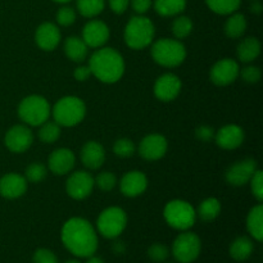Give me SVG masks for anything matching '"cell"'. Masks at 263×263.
<instances>
[{
	"label": "cell",
	"instance_id": "cell-15",
	"mask_svg": "<svg viewBox=\"0 0 263 263\" xmlns=\"http://www.w3.org/2000/svg\"><path fill=\"white\" fill-rule=\"evenodd\" d=\"M180 91H181V81L174 73L162 74L154 84V95L162 102H171L176 99Z\"/></svg>",
	"mask_w": 263,
	"mask_h": 263
},
{
	"label": "cell",
	"instance_id": "cell-28",
	"mask_svg": "<svg viewBox=\"0 0 263 263\" xmlns=\"http://www.w3.org/2000/svg\"><path fill=\"white\" fill-rule=\"evenodd\" d=\"M186 7V0H156L154 8L163 17H172L182 12Z\"/></svg>",
	"mask_w": 263,
	"mask_h": 263
},
{
	"label": "cell",
	"instance_id": "cell-38",
	"mask_svg": "<svg viewBox=\"0 0 263 263\" xmlns=\"http://www.w3.org/2000/svg\"><path fill=\"white\" fill-rule=\"evenodd\" d=\"M74 21H76V12H74L73 8L71 7H62L61 9L57 12V22L61 26H71L73 25Z\"/></svg>",
	"mask_w": 263,
	"mask_h": 263
},
{
	"label": "cell",
	"instance_id": "cell-2",
	"mask_svg": "<svg viewBox=\"0 0 263 263\" xmlns=\"http://www.w3.org/2000/svg\"><path fill=\"white\" fill-rule=\"evenodd\" d=\"M89 68L99 81L115 84L121 80L125 72L122 55L112 48H103L95 51L89 61Z\"/></svg>",
	"mask_w": 263,
	"mask_h": 263
},
{
	"label": "cell",
	"instance_id": "cell-47",
	"mask_svg": "<svg viewBox=\"0 0 263 263\" xmlns=\"http://www.w3.org/2000/svg\"><path fill=\"white\" fill-rule=\"evenodd\" d=\"M113 249H115L116 253H122L123 251H125V247H123V243H116L115 246H113Z\"/></svg>",
	"mask_w": 263,
	"mask_h": 263
},
{
	"label": "cell",
	"instance_id": "cell-36",
	"mask_svg": "<svg viewBox=\"0 0 263 263\" xmlns=\"http://www.w3.org/2000/svg\"><path fill=\"white\" fill-rule=\"evenodd\" d=\"M94 184L103 192H110L115 189L116 184H117V177L112 172H102L94 180Z\"/></svg>",
	"mask_w": 263,
	"mask_h": 263
},
{
	"label": "cell",
	"instance_id": "cell-23",
	"mask_svg": "<svg viewBox=\"0 0 263 263\" xmlns=\"http://www.w3.org/2000/svg\"><path fill=\"white\" fill-rule=\"evenodd\" d=\"M64 53L71 61L84 62L86 59L87 53H89V46L85 44V41L81 37L77 36H71L64 41Z\"/></svg>",
	"mask_w": 263,
	"mask_h": 263
},
{
	"label": "cell",
	"instance_id": "cell-24",
	"mask_svg": "<svg viewBox=\"0 0 263 263\" xmlns=\"http://www.w3.org/2000/svg\"><path fill=\"white\" fill-rule=\"evenodd\" d=\"M247 229L249 234L257 241H262L263 239V207L259 203L258 205L252 208L247 217Z\"/></svg>",
	"mask_w": 263,
	"mask_h": 263
},
{
	"label": "cell",
	"instance_id": "cell-6",
	"mask_svg": "<svg viewBox=\"0 0 263 263\" xmlns=\"http://www.w3.org/2000/svg\"><path fill=\"white\" fill-rule=\"evenodd\" d=\"M163 216L171 228L181 231H186L193 228L197 220V212L193 205L181 199H175L167 203Z\"/></svg>",
	"mask_w": 263,
	"mask_h": 263
},
{
	"label": "cell",
	"instance_id": "cell-1",
	"mask_svg": "<svg viewBox=\"0 0 263 263\" xmlns=\"http://www.w3.org/2000/svg\"><path fill=\"white\" fill-rule=\"evenodd\" d=\"M62 243L73 256L89 258L98 249V235L87 220L69 218L62 228Z\"/></svg>",
	"mask_w": 263,
	"mask_h": 263
},
{
	"label": "cell",
	"instance_id": "cell-5",
	"mask_svg": "<svg viewBox=\"0 0 263 263\" xmlns=\"http://www.w3.org/2000/svg\"><path fill=\"white\" fill-rule=\"evenodd\" d=\"M86 115V105L77 97H64L53 108L54 122L59 126L72 127L81 122Z\"/></svg>",
	"mask_w": 263,
	"mask_h": 263
},
{
	"label": "cell",
	"instance_id": "cell-35",
	"mask_svg": "<svg viewBox=\"0 0 263 263\" xmlns=\"http://www.w3.org/2000/svg\"><path fill=\"white\" fill-rule=\"evenodd\" d=\"M113 152L116 156L122 157V158H127L135 153V144L130 139H118L113 145Z\"/></svg>",
	"mask_w": 263,
	"mask_h": 263
},
{
	"label": "cell",
	"instance_id": "cell-14",
	"mask_svg": "<svg viewBox=\"0 0 263 263\" xmlns=\"http://www.w3.org/2000/svg\"><path fill=\"white\" fill-rule=\"evenodd\" d=\"M168 144L166 138L159 134H151L140 141L139 154L146 161H158L166 154Z\"/></svg>",
	"mask_w": 263,
	"mask_h": 263
},
{
	"label": "cell",
	"instance_id": "cell-41",
	"mask_svg": "<svg viewBox=\"0 0 263 263\" xmlns=\"http://www.w3.org/2000/svg\"><path fill=\"white\" fill-rule=\"evenodd\" d=\"M239 74H241L244 81L248 84H256L261 80V69L256 66H247L239 72Z\"/></svg>",
	"mask_w": 263,
	"mask_h": 263
},
{
	"label": "cell",
	"instance_id": "cell-18",
	"mask_svg": "<svg viewBox=\"0 0 263 263\" xmlns=\"http://www.w3.org/2000/svg\"><path fill=\"white\" fill-rule=\"evenodd\" d=\"M148 187V179L140 171H130L121 179L120 189L123 195L135 198L143 194Z\"/></svg>",
	"mask_w": 263,
	"mask_h": 263
},
{
	"label": "cell",
	"instance_id": "cell-44",
	"mask_svg": "<svg viewBox=\"0 0 263 263\" xmlns=\"http://www.w3.org/2000/svg\"><path fill=\"white\" fill-rule=\"evenodd\" d=\"M195 135L199 140L202 141H210L213 138V128L208 127V126H200L195 131Z\"/></svg>",
	"mask_w": 263,
	"mask_h": 263
},
{
	"label": "cell",
	"instance_id": "cell-34",
	"mask_svg": "<svg viewBox=\"0 0 263 263\" xmlns=\"http://www.w3.org/2000/svg\"><path fill=\"white\" fill-rule=\"evenodd\" d=\"M46 167L43 163L35 162L26 168L25 177L30 182H41L46 177Z\"/></svg>",
	"mask_w": 263,
	"mask_h": 263
},
{
	"label": "cell",
	"instance_id": "cell-29",
	"mask_svg": "<svg viewBox=\"0 0 263 263\" xmlns=\"http://www.w3.org/2000/svg\"><path fill=\"white\" fill-rule=\"evenodd\" d=\"M247 30V20L240 13L231 15L225 23V33L230 39H239L244 35Z\"/></svg>",
	"mask_w": 263,
	"mask_h": 263
},
{
	"label": "cell",
	"instance_id": "cell-25",
	"mask_svg": "<svg viewBox=\"0 0 263 263\" xmlns=\"http://www.w3.org/2000/svg\"><path fill=\"white\" fill-rule=\"evenodd\" d=\"M253 241L248 236H239V238H236L231 243L229 252H230L231 258L238 262H241L251 257V254L253 253Z\"/></svg>",
	"mask_w": 263,
	"mask_h": 263
},
{
	"label": "cell",
	"instance_id": "cell-43",
	"mask_svg": "<svg viewBox=\"0 0 263 263\" xmlns=\"http://www.w3.org/2000/svg\"><path fill=\"white\" fill-rule=\"evenodd\" d=\"M128 4H130V0H109L110 9L117 13V14L125 13L126 9L128 8Z\"/></svg>",
	"mask_w": 263,
	"mask_h": 263
},
{
	"label": "cell",
	"instance_id": "cell-16",
	"mask_svg": "<svg viewBox=\"0 0 263 263\" xmlns=\"http://www.w3.org/2000/svg\"><path fill=\"white\" fill-rule=\"evenodd\" d=\"M81 39L89 48H100L109 39V28L103 21L92 20L85 25Z\"/></svg>",
	"mask_w": 263,
	"mask_h": 263
},
{
	"label": "cell",
	"instance_id": "cell-37",
	"mask_svg": "<svg viewBox=\"0 0 263 263\" xmlns=\"http://www.w3.org/2000/svg\"><path fill=\"white\" fill-rule=\"evenodd\" d=\"M148 256L149 258L153 262H164L170 256V251L164 244L156 243L153 246L149 247L148 249Z\"/></svg>",
	"mask_w": 263,
	"mask_h": 263
},
{
	"label": "cell",
	"instance_id": "cell-31",
	"mask_svg": "<svg viewBox=\"0 0 263 263\" xmlns=\"http://www.w3.org/2000/svg\"><path fill=\"white\" fill-rule=\"evenodd\" d=\"M211 10L217 14H233L240 7V0H205Z\"/></svg>",
	"mask_w": 263,
	"mask_h": 263
},
{
	"label": "cell",
	"instance_id": "cell-22",
	"mask_svg": "<svg viewBox=\"0 0 263 263\" xmlns=\"http://www.w3.org/2000/svg\"><path fill=\"white\" fill-rule=\"evenodd\" d=\"M105 161V151L102 144L87 141L81 149V162L89 170H98Z\"/></svg>",
	"mask_w": 263,
	"mask_h": 263
},
{
	"label": "cell",
	"instance_id": "cell-12",
	"mask_svg": "<svg viewBox=\"0 0 263 263\" xmlns=\"http://www.w3.org/2000/svg\"><path fill=\"white\" fill-rule=\"evenodd\" d=\"M33 141L32 131L23 125H15L7 131L4 138L5 146L13 153H23Z\"/></svg>",
	"mask_w": 263,
	"mask_h": 263
},
{
	"label": "cell",
	"instance_id": "cell-39",
	"mask_svg": "<svg viewBox=\"0 0 263 263\" xmlns=\"http://www.w3.org/2000/svg\"><path fill=\"white\" fill-rule=\"evenodd\" d=\"M251 187L252 193L256 197V199L258 202H262L263 200V174L261 170H257L256 174L252 176L251 179Z\"/></svg>",
	"mask_w": 263,
	"mask_h": 263
},
{
	"label": "cell",
	"instance_id": "cell-21",
	"mask_svg": "<svg viewBox=\"0 0 263 263\" xmlns=\"http://www.w3.org/2000/svg\"><path fill=\"white\" fill-rule=\"evenodd\" d=\"M244 141V131L238 125H226L216 134V143L220 148L233 151L239 148Z\"/></svg>",
	"mask_w": 263,
	"mask_h": 263
},
{
	"label": "cell",
	"instance_id": "cell-20",
	"mask_svg": "<svg viewBox=\"0 0 263 263\" xmlns=\"http://www.w3.org/2000/svg\"><path fill=\"white\" fill-rule=\"evenodd\" d=\"M35 41L40 49L45 51H51L61 43V31L58 26L51 22H45L40 25L36 30Z\"/></svg>",
	"mask_w": 263,
	"mask_h": 263
},
{
	"label": "cell",
	"instance_id": "cell-33",
	"mask_svg": "<svg viewBox=\"0 0 263 263\" xmlns=\"http://www.w3.org/2000/svg\"><path fill=\"white\" fill-rule=\"evenodd\" d=\"M193 31V22L189 17L185 15H180L172 23V32H174L175 37L181 40V39L187 37Z\"/></svg>",
	"mask_w": 263,
	"mask_h": 263
},
{
	"label": "cell",
	"instance_id": "cell-17",
	"mask_svg": "<svg viewBox=\"0 0 263 263\" xmlns=\"http://www.w3.org/2000/svg\"><path fill=\"white\" fill-rule=\"evenodd\" d=\"M76 163V157L71 149L59 148L50 154L48 161L49 170L54 175H66L72 171Z\"/></svg>",
	"mask_w": 263,
	"mask_h": 263
},
{
	"label": "cell",
	"instance_id": "cell-50",
	"mask_svg": "<svg viewBox=\"0 0 263 263\" xmlns=\"http://www.w3.org/2000/svg\"><path fill=\"white\" fill-rule=\"evenodd\" d=\"M66 263H81V262L76 261V259H69V261H67Z\"/></svg>",
	"mask_w": 263,
	"mask_h": 263
},
{
	"label": "cell",
	"instance_id": "cell-11",
	"mask_svg": "<svg viewBox=\"0 0 263 263\" xmlns=\"http://www.w3.org/2000/svg\"><path fill=\"white\" fill-rule=\"evenodd\" d=\"M94 185V179L89 172L76 171L67 180L66 190L71 198L76 200H82L91 194Z\"/></svg>",
	"mask_w": 263,
	"mask_h": 263
},
{
	"label": "cell",
	"instance_id": "cell-3",
	"mask_svg": "<svg viewBox=\"0 0 263 263\" xmlns=\"http://www.w3.org/2000/svg\"><path fill=\"white\" fill-rule=\"evenodd\" d=\"M154 28L153 22L149 18L139 14L131 18L125 27V41L127 46L134 50L145 49L153 43Z\"/></svg>",
	"mask_w": 263,
	"mask_h": 263
},
{
	"label": "cell",
	"instance_id": "cell-19",
	"mask_svg": "<svg viewBox=\"0 0 263 263\" xmlns=\"http://www.w3.org/2000/svg\"><path fill=\"white\" fill-rule=\"evenodd\" d=\"M27 190V180L18 174H7L0 179V195L7 199L22 197Z\"/></svg>",
	"mask_w": 263,
	"mask_h": 263
},
{
	"label": "cell",
	"instance_id": "cell-10",
	"mask_svg": "<svg viewBox=\"0 0 263 263\" xmlns=\"http://www.w3.org/2000/svg\"><path fill=\"white\" fill-rule=\"evenodd\" d=\"M257 170H258V164L256 159H243L229 167L225 174V179L233 186H243L251 181L252 176L256 174Z\"/></svg>",
	"mask_w": 263,
	"mask_h": 263
},
{
	"label": "cell",
	"instance_id": "cell-40",
	"mask_svg": "<svg viewBox=\"0 0 263 263\" xmlns=\"http://www.w3.org/2000/svg\"><path fill=\"white\" fill-rule=\"evenodd\" d=\"M33 263H58V258L51 251L46 248H40L33 253Z\"/></svg>",
	"mask_w": 263,
	"mask_h": 263
},
{
	"label": "cell",
	"instance_id": "cell-45",
	"mask_svg": "<svg viewBox=\"0 0 263 263\" xmlns=\"http://www.w3.org/2000/svg\"><path fill=\"white\" fill-rule=\"evenodd\" d=\"M73 76L77 81H86V80L91 76V71H90L89 66H80L74 69Z\"/></svg>",
	"mask_w": 263,
	"mask_h": 263
},
{
	"label": "cell",
	"instance_id": "cell-30",
	"mask_svg": "<svg viewBox=\"0 0 263 263\" xmlns=\"http://www.w3.org/2000/svg\"><path fill=\"white\" fill-rule=\"evenodd\" d=\"M104 0H77V9L84 17L92 18L99 15L104 9Z\"/></svg>",
	"mask_w": 263,
	"mask_h": 263
},
{
	"label": "cell",
	"instance_id": "cell-8",
	"mask_svg": "<svg viewBox=\"0 0 263 263\" xmlns=\"http://www.w3.org/2000/svg\"><path fill=\"white\" fill-rule=\"evenodd\" d=\"M127 225V216L120 207H109L103 211L97 221L98 231L107 239H116Z\"/></svg>",
	"mask_w": 263,
	"mask_h": 263
},
{
	"label": "cell",
	"instance_id": "cell-7",
	"mask_svg": "<svg viewBox=\"0 0 263 263\" xmlns=\"http://www.w3.org/2000/svg\"><path fill=\"white\" fill-rule=\"evenodd\" d=\"M50 105L45 98L40 95H30L22 99L18 105V116L30 126H40L49 120Z\"/></svg>",
	"mask_w": 263,
	"mask_h": 263
},
{
	"label": "cell",
	"instance_id": "cell-13",
	"mask_svg": "<svg viewBox=\"0 0 263 263\" xmlns=\"http://www.w3.org/2000/svg\"><path fill=\"white\" fill-rule=\"evenodd\" d=\"M239 72H240V68H239L238 62L225 58L215 63V66L211 68L210 76L213 84L218 86H226V85L233 84L238 79Z\"/></svg>",
	"mask_w": 263,
	"mask_h": 263
},
{
	"label": "cell",
	"instance_id": "cell-9",
	"mask_svg": "<svg viewBox=\"0 0 263 263\" xmlns=\"http://www.w3.org/2000/svg\"><path fill=\"white\" fill-rule=\"evenodd\" d=\"M202 243L197 234L185 231L180 234L172 246V254L180 263H192L199 257Z\"/></svg>",
	"mask_w": 263,
	"mask_h": 263
},
{
	"label": "cell",
	"instance_id": "cell-49",
	"mask_svg": "<svg viewBox=\"0 0 263 263\" xmlns=\"http://www.w3.org/2000/svg\"><path fill=\"white\" fill-rule=\"evenodd\" d=\"M53 2H55V3H62V4H64V3H68V2H71V0H53Z\"/></svg>",
	"mask_w": 263,
	"mask_h": 263
},
{
	"label": "cell",
	"instance_id": "cell-32",
	"mask_svg": "<svg viewBox=\"0 0 263 263\" xmlns=\"http://www.w3.org/2000/svg\"><path fill=\"white\" fill-rule=\"evenodd\" d=\"M40 131H39V138L43 143L45 144H51L55 143L57 140L61 136V126L57 122H44L43 125H40Z\"/></svg>",
	"mask_w": 263,
	"mask_h": 263
},
{
	"label": "cell",
	"instance_id": "cell-27",
	"mask_svg": "<svg viewBox=\"0 0 263 263\" xmlns=\"http://www.w3.org/2000/svg\"><path fill=\"white\" fill-rule=\"evenodd\" d=\"M221 212V203L220 200L216 199V198H207V199L203 200L199 204L197 211V216L200 220L205 221H213L218 217Z\"/></svg>",
	"mask_w": 263,
	"mask_h": 263
},
{
	"label": "cell",
	"instance_id": "cell-26",
	"mask_svg": "<svg viewBox=\"0 0 263 263\" xmlns=\"http://www.w3.org/2000/svg\"><path fill=\"white\" fill-rule=\"evenodd\" d=\"M259 54H261V43L257 37H247L239 44L238 57L244 63L256 61Z\"/></svg>",
	"mask_w": 263,
	"mask_h": 263
},
{
	"label": "cell",
	"instance_id": "cell-42",
	"mask_svg": "<svg viewBox=\"0 0 263 263\" xmlns=\"http://www.w3.org/2000/svg\"><path fill=\"white\" fill-rule=\"evenodd\" d=\"M131 7L138 14H144L152 7V0H131Z\"/></svg>",
	"mask_w": 263,
	"mask_h": 263
},
{
	"label": "cell",
	"instance_id": "cell-4",
	"mask_svg": "<svg viewBox=\"0 0 263 263\" xmlns=\"http://www.w3.org/2000/svg\"><path fill=\"white\" fill-rule=\"evenodd\" d=\"M152 57L159 66L174 68L186 58V50L181 41L174 39H161L152 46Z\"/></svg>",
	"mask_w": 263,
	"mask_h": 263
},
{
	"label": "cell",
	"instance_id": "cell-46",
	"mask_svg": "<svg viewBox=\"0 0 263 263\" xmlns=\"http://www.w3.org/2000/svg\"><path fill=\"white\" fill-rule=\"evenodd\" d=\"M251 10L253 13H256V14H259V13L262 12V5H261V3H258L256 0V3H253V4H252V7H251Z\"/></svg>",
	"mask_w": 263,
	"mask_h": 263
},
{
	"label": "cell",
	"instance_id": "cell-48",
	"mask_svg": "<svg viewBox=\"0 0 263 263\" xmlns=\"http://www.w3.org/2000/svg\"><path fill=\"white\" fill-rule=\"evenodd\" d=\"M86 263H105L103 261L102 258H99V257H94V256H90L89 259H87Z\"/></svg>",
	"mask_w": 263,
	"mask_h": 263
}]
</instances>
